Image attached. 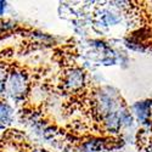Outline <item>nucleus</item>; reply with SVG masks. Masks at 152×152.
Listing matches in <instances>:
<instances>
[{
  "label": "nucleus",
  "mask_w": 152,
  "mask_h": 152,
  "mask_svg": "<svg viewBox=\"0 0 152 152\" xmlns=\"http://www.w3.org/2000/svg\"><path fill=\"white\" fill-rule=\"evenodd\" d=\"M28 91L27 74L21 71H11L7 73L5 83V93L15 100H21Z\"/></svg>",
  "instance_id": "1"
},
{
  "label": "nucleus",
  "mask_w": 152,
  "mask_h": 152,
  "mask_svg": "<svg viewBox=\"0 0 152 152\" xmlns=\"http://www.w3.org/2000/svg\"><path fill=\"white\" fill-rule=\"evenodd\" d=\"M85 82V74L79 68H73L67 72L65 77V88L69 91H77L84 85Z\"/></svg>",
  "instance_id": "2"
},
{
  "label": "nucleus",
  "mask_w": 152,
  "mask_h": 152,
  "mask_svg": "<svg viewBox=\"0 0 152 152\" xmlns=\"http://www.w3.org/2000/svg\"><path fill=\"white\" fill-rule=\"evenodd\" d=\"M151 106H152L151 101H141V102H136V104L133 106L134 115L136 116L137 121L140 122V123H142V124L150 123Z\"/></svg>",
  "instance_id": "3"
},
{
  "label": "nucleus",
  "mask_w": 152,
  "mask_h": 152,
  "mask_svg": "<svg viewBox=\"0 0 152 152\" xmlns=\"http://www.w3.org/2000/svg\"><path fill=\"white\" fill-rule=\"evenodd\" d=\"M104 123H105V128L107 132L110 133H118L121 126H122V123H121V119H119V115L117 112H112L110 115L105 116V119H104Z\"/></svg>",
  "instance_id": "4"
},
{
  "label": "nucleus",
  "mask_w": 152,
  "mask_h": 152,
  "mask_svg": "<svg viewBox=\"0 0 152 152\" xmlns=\"http://www.w3.org/2000/svg\"><path fill=\"white\" fill-rule=\"evenodd\" d=\"M12 119V108L9 104L0 101V128H4L10 124Z\"/></svg>",
  "instance_id": "5"
},
{
  "label": "nucleus",
  "mask_w": 152,
  "mask_h": 152,
  "mask_svg": "<svg viewBox=\"0 0 152 152\" xmlns=\"http://www.w3.org/2000/svg\"><path fill=\"white\" fill-rule=\"evenodd\" d=\"M102 147L100 140H89L83 145V151L82 152H99Z\"/></svg>",
  "instance_id": "6"
},
{
  "label": "nucleus",
  "mask_w": 152,
  "mask_h": 152,
  "mask_svg": "<svg viewBox=\"0 0 152 152\" xmlns=\"http://www.w3.org/2000/svg\"><path fill=\"white\" fill-rule=\"evenodd\" d=\"M6 77L7 73L0 71V95H3L5 93V83H6Z\"/></svg>",
  "instance_id": "7"
},
{
  "label": "nucleus",
  "mask_w": 152,
  "mask_h": 152,
  "mask_svg": "<svg viewBox=\"0 0 152 152\" xmlns=\"http://www.w3.org/2000/svg\"><path fill=\"white\" fill-rule=\"evenodd\" d=\"M5 9H6V3L5 1H0V16L4 15Z\"/></svg>",
  "instance_id": "8"
},
{
  "label": "nucleus",
  "mask_w": 152,
  "mask_h": 152,
  "mask_svg": "<svg viewBox=\"0 0 152 152\" xmlns=\"http://www.w3.org/2000/svg\"><path fill=\"white\" fill-rule=\"evenodd\" d=\"M33 152H46L45 150H43V148H37V150H34Z\"/></svg>",
  "instance_id": "9"
},
{
  "label": "nucleus",
  "mask_w": 152,
  "mask_h": 152,
  "mask_svg": "<svg viewBox=\"0 0 152 152\" xmlns=\"http://www.w3.org/2000/svg\"><path fill=\"white\" fill-rule=\"evenodd\" d=\"M146 152H152V145H150V146L146 148Z\"/></svg>",
  "instance_id": "10"
}]
</instances>
